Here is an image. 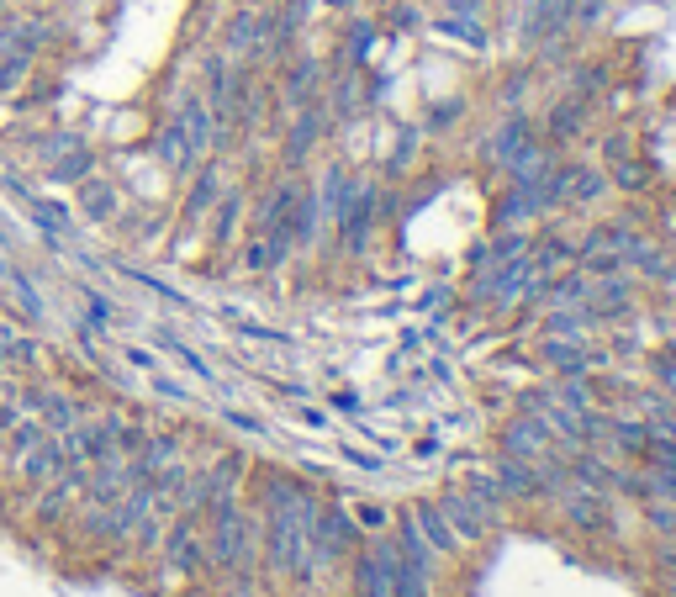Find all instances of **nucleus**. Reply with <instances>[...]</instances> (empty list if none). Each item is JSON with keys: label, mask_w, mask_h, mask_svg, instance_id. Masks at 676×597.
<instances>
[{"label": "nucleus", "mask_w": 676, "mask_h": 597, "mask_svg": "<svg viewBox=\"0 0 676 597\" xmlns=\"http://www.w3.org/2000/svg\"><path fill=\"white\" fill-rule=\"evenodd\" d=\"M127 360L143 365V370H154V354H148V349H127Z\"/></svg>", "instance_id": "23"}, {"label": "nucleus", "mask_w": 676, "mask_h": 597, "mask_svg": "<svg viewBox=\"0 0 676 597\" xmlns=\"http://www.w3.org/2000/svg\"><path fill=\"white\" fill-rule=\"evenodd\" d=\"M48 413V428H59V434H69L74 423H80V402H69V397H48L43 391V402H37Z\"/></svg>", "instance_id": "12"}, {"label": "nucleus", "mask_w": 676, "mask_h": 597, "mask_svg": "<svg viewBox=\"0 0 676 597\" xmlns=\"http://www.w3.org/2000/svg\"><path fill=\"white\" fill-rule=\"evenodd\" d=\"M159 159L169 164V170H196V154H191V143H185V133H180V122L169 117L164 127H159Z\"/></svg>", "instance_id": "9"}, {"label": "nucleus", "mask_w": 676, "mask_h": 597, "mask_svg": "<svg viewBox=\"0 0 676 597\" xmlns=\"http://www.w3.org/2000/svg\"><path fill=\"white\" fill-rule=\"evenodd\" d=\"M259 48H270V16L238 11L233 22H228V53H233V59H243V53H259Z\"/></svg>", "instance_id": "2"}, {"label": "nucleus", "mask_w": 676, "mask_h": 597, "mask_svg": "<svg viewBox=\"0 0 676 597\" xmlns=\"http://www.w3.org/2000/svg\"><path fill=\"white\" fill-rule=\"evenodd\" d=\"M360 582H365V597H397V550H375L360 561Z\"/></svg>", "instance_id": "3"}, {"label": "nucleus", "mask_w": 676, "mask_h": 597, "mask_svg": "<svg viewBox=\"0 0 676 597\" xmlns=\"http://www.w3.org/2000/svg\"><path fill=\"white\" fill-rule=\"evenodd\" d=\"M11 22H16V16H11L6 6H0V48H6V37H11Z\"/></svg>", "instance_id": "24"}, {"label": "nucleus", "mask_w": 676, "mask_h": 597, "mask_svg": "<svg viewBox=\"0 0 676 597\" xmlns=\"http://www.w3.org/2000/svg\"><path fill=\"white\" fill-rule=\"evenodd\" d=\"M529 143H534V138H529V122L513 117V122H502V127H497V138H492V143H486V159H492V164H513Z\"/></svg>", "instance_id": "5"}, {"label": "nucleus", "mask_w": 676, "mask_h": 597, "mask_svg": "<svg viewBox=\"0 0 676 597\" xmlns=\"http://www.w3.org/2000/svg\"><path fill=\"white\" fill-rule=\"evenodd\" d=\"M423 555H418V534H407V545L397 555V597H428L423 592Z\"/></svg>", "instance_id": "7"}, {"label": "nucleus", "mask_w": 676, "mask_h": 597, "mask_svg": "<svg viewBox=\"0 0 676 597\" xmlns=\"http://www.w3.org/2000/svg\"><path fill=\"white\" fill-rule=\"evenodd\" d=\"M169 566L175 571H196L201 566V534H196V524L185 518V524H175V534H169Z\"/></svg>", "instance_id": "8"}, {"label": "nucleus", "mask_w": 676, "mask_h": 597, "mask_svg": "<svg viewBox=\"0 0 676 597\" xmlns=\"http://www.w3.org/2000/svg\"><path fill=\"white\" fill-rule=\"evenodd\" d=\"M37 444H43V428H37V423H27V428H16V434H11V450H16V455L37 450Z\"/></svg>", "instance_id": "19"}, {"label": "nucleus", "mask_w": 676, "mask_h": 597, "mask_svg": "<svg viewBox=\"0 0 676 597\" xmlns=\"http://www.w3.org/2000/svg\"><path fill=\"white\" fill-rule=\"evenodd\" d=\"M317 133H323V111H302V122H296V133H291V159H302L317 143Z\"/></svg>", "instance_id": "15"}, {"label": "nucleus", "mask_w": 676, "mask_h": 597, "mask_svg": "<svg viewBox=\"0 0 676 597\" xmlns=\"http://www.w3.org/2000/svg\"><path fill=\"white\" fill-rule=\"evenodd\" d=\"M439 32H449V37H465L471 48H481V43H486V27H481V0H449V11H444Z\"/></svg>", "instance_id": "4"}, {"label": "nucleus", "mask_w": 676, "mask_h": 597, "mask_svg": "<svg viewBox=\"0 0 676 597\" xmlns=\"http://www.w3.org/2000/svg\"><path fill=\"white\" fill-rule=\"evenodd\" d=\"M212 508H217V524H212V561H217V566H243V561L254 555L249 518H243L228 497H217Z\"/></svg>", "instance_id": "1"}, {"label": "nucleus", "mask_w": 676, "mask_h": 597, "mask_svg": "<svg viewBox=\"0 0 676 597\" xmlns=\"http://www.w3.org/2000/svg\"><path fill=\"white\" fill-rule=\"evenodd\" d=\"M80 201H85L90 217H111V212H117V191H111V185H101V180H85Z\"/></svg>", "instance_id": "14"}, {"label": "nucleus", "mask_w": 676, "mask_h": 597, "mask_svg": "<svg viewBox=\"0 0 676 597\" xmlns=\"http://www.w3.org/2000/svg\"><path fill=\"white\" fill-rule=\"evenodd\" d=\"M544 450H550V434H544L539 423H518V428H507V455H518V460H539Z\"/></svg>", "instance_id": "10"}, {"label": "nucleus", "mask_w": 676, "mask_h": 597, "mask_svg": "<svg viewBox=\"0 0 676 597\" xmlns=\"http://www.w3.org/2000/svg\"><path fill=\"white\" fill-rule=\"evenodd\" d=\"M90 170H96V159H90V148H74V159H59V164H53V180L74 185V180H90Z\"/></svg>", "instance_id": "16"}, {"label": "nucleus", "mask_w": 676, "mask_h": 597, "mask_svg": "<svg viewBox=\"0 0 676 597\" xmlns=\"http://www.w3.org/2000/svg\"><path fill=\"white\" fill-rule=\"evenodd\" d=\"M323 6H349V0H323Z\"/></svg>", "instance_id": "25"}, {"label": "nucleus", "mask_w": 676, "mask_h": 597, "mask_svg": "<svg viewBox=\"0 0 676 597\" xmlns=\"http://www.w3.org/2000/svg\"><path fill=\"white\" fill-rule=\"evenodd\" d=\"M571 133H576V106L555 111V138H571Z\"/></svg>", "instance_id": "21"}, {"label": "nucleus", "mask_w": 676, "mask_h": 597, "mask_svg": "<svg viewBox=\"0 0 676 597\" xmlns=\"http://www.w3.org/2000/svg\"><path fill=\"white\" fill-rule=\"evenodd\" d=\"M90 317H96V323H111V302H101V296H90Z\"/></svg>", "instance_id": "22"}, {"label": "nucleus", "mask_w": 676, "mask_h": 597, "mask_svg": "<svg viewBox=\"0 0 676 597\" xmlns=\"http://www.w3.org/2000/svg\"><path fill=\"white\" fill-rule=\"evenodd\" d=\"M312 85H317V64H296V69L286 74V101H307Z\"/></svg>", "instance_id": "17"}, {"label": "nucleus", "mask_w": 676, "mask_h": 597, "mask_svg": "<svg viewBox=\"0 0 676 597\" xmlns=\"http://www.w3.org/2000/svg\"><path fill=\"white\" fill-rule=\"evenodd\" d=\"M418 524H423L428 534H434V545H439V550H449V545H455V534H449V529L439 524V513H418Z\"/></svg>", "instance_id": "20"}, {"label": "nucleus", "mask_w": 676, "mask_h": 597, "mask_svg": "<svg viewBox=\"0 0 676 597\" xmlns=\"http://www.w3.org/2000/svg\"><path fill=\"white\" fill-rule=\"evenodd\" d=\"M27 69H32V53H22V48H0V96H6L16 80H27Z\"/></svg>", "instance_id": "13"}, {"label": "nucleus", "mask_w": 676, "mask_h": 597, "mask_svg": "<svg viewBox=\"0 0 676 597\" xmlns=\"http://www.w3.org/2000/svg\"><path fill=\"white\" fill-rule=\"evenodd\" d=\"M238 212H243V196H222V207H217V228H212L217 244H228V233L238 228Z\"/></svg>", "instance_id": "18"}, {"label": "nucleus", "mask_w": 676, "mask_h": 597, "mask_svg": "<svg viewBox=\"0 0 676 597\" xmlns=\"http://www.w3.org/2000/svg\"><path fill=\"white\" fill-rule=\"evenodd\" d=\"M217 191H222V175H217V164H212V170H196V185H191V201H185V217H191V222H201L206 212H212V201H217Z\"/></svg>", "instance_id": "11"}, {"label": "nucleus", "mask_w": 676, "mask_h": 597, "mask_svg": "<svg viewBox=\"0 0 676 597\" xmlns=\"http://www.w3.org/2000/svg\"><path fill=\"white\" fill-rule=\"evenodd\" d=\"M64 444L59 439H43V444H37V450L27 455V465H22V471H27V481H32V487H48V481L53 476H59L64 471Z\"/></svg>", "instance_id": "6"}]
</instances>
